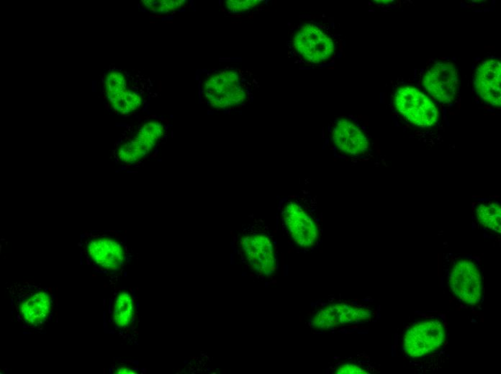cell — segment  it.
<instances>
[{"label":"cell","mask_w":501,"mask_h":374,"mask_svg":"<svg viewBox=\"0 0 501 374\" xmlns=\"http://www.w3.org/2000/svg\"><path fill=\"white\" fill-rule=\"evenodd\" d=\"M394 104L405 119L421 129L434 126L440 119V111L433 101L424 92L412 86L398 89Z\"/></svg>","instance_id":"1"},{"label":"cell","mask_w":501,"mask_h":374,"mask_svg":"<svg viewBox=\"0 0 501 374\" xmlns=\"http://www.w3.org/2000/svg\"><path fill=\"white\" fill-rule=\"evenodd\" d=\"M239 246L242 257L250 269L263 277L274 275L277 263L275 248L268 235L247 233L241 238Z\"/></svg>","instance_id":"2"},{"label":"cell","mask_w":501,"mask_h":374,"mask_svg":"<svg viewBox=\"0 0 501 374\" xmlns=\"http://www.w3.org/2000/svg\"><path fill=\"white\" fill-rule=\"evenodd\" d=\"M281 217L289 236L297 246L308 250L317 245L320 239L317 223L299 202L287 201Z\"/></svg>","instance_id":"3"},{"label":"cell","mask_w":501,"mask_h":374,"mask_svg":"<svg viewBox=\"0 0 501 374\" xmlns=\"http://www.w3.org/2000/svg\"><path fill=\"white\" fill-rule=\"evenodd\" d=\"M445 340L446 331L440 320L419 322L405 333L403 349L410 357L418 358L440 349Z\"/></svg>","instance_id":"4"},{"label":"cell","mask_w":501,"mask_h":374,"mask_svg":"<svg viewBox=\"0 0 501 374\" xmlns=\"http://www.w3.org/2000/svg\"><path fill=\"white\" fill-rule=\"evenodd\" d=\"M426 91L436 101L450 104L460 91V78L455 65L437 61L425 73L422 80Z\"/></svg>","instance_id":"5"},{"label":"cell","mask_w":501,"mask_h":374,"mask_svg":"<svg viewBox=\"0 0 501 374\" xmlns=\"http://www.w3.org/2000/svg\"><path fill=\"white\" fill-rule=\"evenodd\" d=\"M449 284L454 294L467 305H476L482 298L481 272L471 260L462 259L456 263L450 274Z\"/></svg>","instance_id":"6"},{"label":"cell","mask_w":501,"mask_h":374,"mask_svg":"<svg viewBox=\"0 0 501 374\" xmlns=\"http://www.w3.org/2000/svg\"><path fill=\"white\" fill-rule=\"evenodd\" d=\"M293 45L308 63L319 65L332 58L336 47L333 39L316 25L306 24L292 38Z\"/></svg>","instance_id":"7"},{"label":"cell","mask_w":501,"mask_h":374,"mask_svg":"<svg viewBox=\"0 0 501 374\" xmlns=\"http://www.w3.org/2000/svg\"><path fill=\"white\" fill-rule=\"evenodd\" d=\"M371 317L370 309L346 303H332L317 311L312 317L310 324L315 329L328 331L342 325L367 322Z\"/></svg>","instance_id":"8"},{"label":"cell","mask_w":501,"mask_h":374,"mask_svg":"<svg viewBox=\"0 0 501 374\" xmlns=\"http://www.w3.org/2000/svg\"><path fill=\"white\" fill-rule=\"evenodd\" d=\"M163 133L164 127L160 122L145 124L132 139H129L118 149L120 161L124 164H133L143 159L158 143Z\"/></svg>","instance_id":"9"},{"label":"cell","mask_w":501,"mask_h":374,"mask_svg":"<svg viewBox=\"0 0 501 374\" xmlns=\"http://www.w3.org/2000/svg\"><path fill=\"white\" fill-rule=\"evenodd\" d=\"M501 63L500 59L484 60L477 68L474 85L479 97L490 105H501Z\"/></svg>","instance_id":"10"},{"label":"cell","mask_w":501,"mask_h":374,"mask_svg":"<svg viewBox=\"0 0 501 374\" xmlns=\"http://www.w3.org/2000/svg\"><path fill=\"white\" fill-rule=\"evenodd\" d=\"M332 140L339 151L352 157L365 154L370 147L365 133L348 119H341L336 122Z\"/></svg>","instance_id":"11"},{"label":"cell","mask_w":501,"mask_h":374,"mask_svg":"<svg viewBox=\"0 0 501 374\" xmlns=\"http://www.w3.org/2000/svg\"><path fill=\"white\" fill-rule=\"evenodd\" d=\"M87 251L90 258L107 270H120L125 257L122 245L118 241L109 238L91 240Z\"/></svg>","instance_id":"12"},{"label":"cell","mask_w":501,"mask_h":374,"mask_svg":"<svg viewBox=\"0 0 501 374\" xmlns=\"http://www.w3.org/2000/svg\"><path fill=\"white\" fill-rule=\"evenodd\" d=\"M51 309L50 296L44 292H39L30 296L20 307L25 321L34 325L43 323L48 318Z\"/></svg>","instance_id":"13"},{"label":"cell","mask_w":501,"mask_h":374,"mask_svg":"<svg viewBox=\"0 0 501 374\" xmlns=\"http://www.w3.org/2000/svg\"><path fill=\"white\" fill-rule=\"evenodd\" d=\"M134 305L131 296L127 292H121L116 298L114 309V320L118 327H127L133 320Z\"/></svg>","instance_id":"14"},{"label":"cell","mask_w":501,"mask_h":374,"mask_svg":"<svg viewBox=\"0 0 501 374\" xmlns=\"http://www.w3.org/2000/svg\"><path fill=\"white\" fill-rule=\"evenodd\" d=\"M479 223L485 228L500 233L501 209L497 204H484L476 210Z\"/></svg>","instance_id":"15"},{"label":"cell","mask_w":501,"mask_h":374,"mask_svg":"<svg viewBox=\"0 0 501 374\" xmlns=\"http://www.w3.org/2000/svg\"><path fill=\"white\" fill-rule=\"evenodd\" d=\"M262 1H248V0L247 1H233V0H230L226 2V6L229 10L237 12L255 8Z\"/></svg>","instance_id":"16"},{"label":"cell","mask_w":501,"mask_h":374,"mask_svg":"<svg viewBox=\"0 0 501 374\" xmlns=\"http://www.w3.org/2000/svg\"><path fill=\"white\" fill-rule=\"evenodd\" d=\"M337 374H365L368 372L363 368L352 364H345L337 367L334 371Z\"/></svg>","instance_id":"17"},{"label":"cell","mask_w":501,"mask_h":374,"mask_svg":"<svg viewBox=\"0 0 501 374\" xmlns=\"http://www.w3.org/2000/svg\"><path fill=\"white\" fill-rule=\"evenodd\" d=\"M116 373H136L131 369L127 367H120L116 370Z\"/></svg>","instance_id":"18"},{"label":"cell","mask_w":501,"mask_h":374,"mask_svg":"<svg viewBox=\"0 0 501 374\" xmlns=\"http://www.w3.org/2000/svg\"><path fill=\"white\" fill-rule=\"evenodd\" d=\"M231 18H242V14H232L231 15Z\"/></svg>","instance_id":"19"},{"label":"cell","mask_w":501,"mask_h":374,"mask_svg":"<svg viewBox=\"0 0 501 374\" xmlns=\"http://www.w3.org/2000/svg\"><path fill=\"white\" fill-rule=\"evenodd\" d=\"M254 17H255V15H254V14H253L252 15H250V16H248L247 18V19L248 20H253L254 19Z\"/></svg>","instance_id":"20"},{"label":"cell","mask_w":501,"mask_h":374,"mask_svg":"<svg viewBox=\"0 0 501 374\" xmlns=\"http://www.w3.org/2000/svg\"><path fill=\"white\" fill-rule=\"evenodd\" d=\"M292 48H293V50H297H297H299V47H297V45H294L292 46Z\"/></svg>","instance_id":"21"},{"label":"cell","mask_w":501,"mask_h":374,"mask_svg":"<svg viewBox=\"0 0 501 374\" xmlns=\"http://www.w3.org/2000/svg\"><path fill=\"white\" fill-rule=\"evenodd\" d=\"M306 67H311V65L308 63V62H304Z\"/></svg>","instance_id":"22"},{"label":"cell","mask_w":501,"mask_h":374,"mask_svg":"<svg viewBox=\"0 0 501 374\" xmlns=\"http://www.w3.org/2000/svg\"><path fill=\"white\" fill-rule=\"evenodd\" d=\"M328 69L334 70V67H328Z\"/></svg>","instance_id":"23"},{"label":"cell","mask_w":501,"mask_h":374,"mask_svg":"<svg viewBox=\"0 0 501 374\" xmlns=\"http://www.w3.org/2000/svg\"><path fill=\"white\" fill-rule=\"evenodd\" d=\"M297 63H299V60H296V61H295V64H297Z\"/></svg>","instance_id":"24"},{"label":"cell","mask_w":501,"mask_h":374,"mask_svg":"<svg viewBox=\"0 0 501 374\" xmlns=\"http://www.w3.org/2000/svg\"><path fill=\"white\" fill-rule=\"evenodd\" d=\"M292 54H293V56H294L295 57H296V56H297V54H295V52H293Z\"/></svg>","instance_id":"25"},{"label":"cell","mask_w":501,"mask_h":374,"mask_svg":"<svg viewBox=\"0 0 501 374\" xmlns=\"http://www.w3.org/2000/svg\"><path fill=\"white\" fill-rule=\"evenodd\" d=\"M330 62H331V63H334V60H333V59H332V60H331V61H330Z\"/></svg>","instance_id":"26"},{"label":"cell","mask_w":501,"mask_h":374,"mask_svg":"<svg viewBox=\"0 0 501 374\" xmlns=\"http://www.w3.org/2000/svg\"><path fill=\"white\" fill-rule=\"evenodd\" d=\"M173 23V22H172V21L167 22V23Z\"/></svg>","instance_id":"27"},{"label":"cell","mask_w":501,"mask_h":374,"mask_svg":"<svg viewBox=\"0 0 501 374\" xmlns=\"http://www.w3.org/2000/svg\"><path fill=\"white\" fill-rule=\"evenodd\" d=\"M290 54H291V52H288V55H290Z\"/></svg>","instance_id":"28"}]
</instances>
